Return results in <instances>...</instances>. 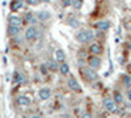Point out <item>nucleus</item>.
Segmentation results:
<instances>
[{"mask_svg":"<svg viewBox=\"0 0 131 118\" xmlns=\"http://www.w3.org/2000/svg\"><path fill=\"white\" fill-rule=\"evenodd\" d=\"M22 24V19L18 16H11L9 17V25H15V26H20Z\"/></svg>","mask_w":131,"mask_h":118,"instance_id":"nucleus-9","label":"nucleus"},{"mask_svg":"<svg viewBox=\"0 0 131 118\" xmlns=\"http://www.w3.org/2000/svg\"><path fill=\"white\" fill-rule=\"evenodd\" d=\"M97 28L100 29V30H107L110 28V22L109 21H106V20H102V21H98L97 22Z\"/></svg>","mask_w":131,"mask_h":118,"instance_id":"nucleus-11","label":"nucleus"},{"mask_svg":"<svg viewBox=\"0 0 131 118\" xmlns=\"http://www.w3.org/2000/svg\"><path fill=\"white\" fill-rule=\"evenodd\" d=\"M37 17H38V20H41V21H46L51 17V13L47 12V11H41V12H38V16Z\"/></svg>","mask_w":131,"mask_h":118,"instance_id":"nucleus-12","label":"nucleus"},{"mask_svg":"<svg viewBox=\"0 0 131 118\" xmlns=\"http://www.w3.org/2000/svg\"><path fill=\"white\" fill-rule=\"evenodd\" d=\"M8 33L11 34V35H18V33H20V26L9 25V28H8Z\"/></svg>","mask_w":131,"mask_h":118,"instance_id":"nucleus-16","label":"nucleus"},{"mask_svg":"<svg viewBox=\"0 0 131 118\" xmlns=\"http://www.w3.org/2000/svg\"><path fill=\"white\" fill-rule=\"evenodd\" d=\"M102 104H104V108L107 112H110V113H117L118 112V106H117V102L114 101V98L106 97V98H104Z\"/></svg>","mask_w":131,"mask_h":118,"instance_id":"nucleus-2","label":"nucleus"},{"mask_svg":"<svg viewBox=\"0 0 131 118\" xmlns=\"http://www.w3.org/2000/svg\"><path fill=\"white\" fill-rule=\"evenodd\" d=\"M89 67L93 70H97L101 67V59L98 57H92L89 58Z\"/></svg>","mask_w":131,"mask_h":118,"instance_id":"nucleus-6","label":"nucleus"},{"mask_svg":"<svg viewBox=\"0 0 131 118\" xmlns=\"http://www.w3.org/2000/svg\"><path fill=\"white\" fill-rule=\"evenodd\" d=\"M25 20H26L28 22H30V24H37V22H38V17H34L32 13H26Z\"/></svg>","mask_w":131,"mask_h":118,"instance_id":"nucleus-18","label":"nucleus"},{"mask_svg":"<svg viewBox=\"0 0 131 118\" xmlns=\"http://www.w3.org/2000/svg\"><path fill=\"white\" fill-rule=\"evenodd\" d=\"M95 38V33L92 30H85V29H81L80 31H77L76 34V39L79 41L80 43H87V42H91V41Z\"/></svg>","mask_w":131,"mask_h":118,"instance_id":"nucleus-1","label":"nucleus"},{"mask_svg":"<svg viewBox=\"0 0 131 118\" xmlns=\"http://www.w3.org/2000/svg\"><path fill=\"white\" fill-rule=\"evenodd\" d=\"M89 53L95 54V55H98V54H102V46L100 43H93L89 47Z\"/></svg>","mask_w":131,"mask_h":118,"instance_id":"nucleus-7","label":"nucleus"},{"mask_svg":"<svg viewBox=\"0 0 131 118\" xmlns=\"http://www.w3.org/2000/svg\"><path fill=\"white\" fill-rule=\"evenodd\" d=\"M37 35H38V30L34 26H30V28H28L26 31H25V38L29 39V41H33L37 38Z\"/></svg>","mask_w":131,"mask_h":118,"instance_id":"nucleus-4","label":"nucleus"},{"mask_svg":"<svg viewBox=\"0 0 131 118\" xmlns=\"http://www.w3.org/2000/svg\"><path fill=\"white\" fill-rule=\"evenodd\" d=\"M38 96H39L41 100H49L50 96H51V92H50V89H47V88H42V89H39Z\"/></svg>","mask_w":131,"mask_h":118,"instance_id":"nucleus-8","label":"nucleus"},{"mask_svg":"<svg viewBox=\"0 0 131 118\" xmlns=\"http://www.w3.org/2000/svg\"><path fill=\"white\" fill-rule=\"evenodd\" d=\"M71 4H72V0H66L64 7H68V5H71Z\"/></svg>","mask_w":131,"mask_h":118,"instance_id":"nucleus-25","label":"nucleus"},{"mask_svg":"<svg viewBox=\"0 0 131 118\" xmlns=\"http://www.w3.org/2000/svg\"><path fill=\"white\" fill-rule=\"evenodd\" d=\"M123 81H125V85L127 88H131V76H129V75H126L125 78H123Z\"/></svg>","mask_w":131,"mask_h":118,"instance_id":"nucleus-22","label":"nucleus"},{"mask_svg":"<svg viewBox=\"0 0 131 118\" xmlns=\"http://www.w3.org/2000/svg\"><path fill=\"white\" fill-rule=\"evenodd\" d=\"M127 97H129V100L131 101V89H129V92H127Z\"/></svg>","mask_w":131,"mask_h":118,"instance_id":"nucleus-26","label":"nucleus"},{"mask_svg":"<svg viewBox=\"0 0 131 118\" xmlns=\"http://www.w3.org/2000/svg\"><path fill=\"white\" fill-rule=\"evenodd\" d=\"M114 101L117 102V104H122L123 102V96L119 92H114Z\"/></svg>","mask_w":131,"mask_h":118,"instance_id":"nucleus-19","label":"nucleus"},{"mask_svg":"<svg viewBox=\"0 0 131 118\" xmlns=\"http://www.w3.org/2000/svg\"><path fill=\"white\" fill-rule=\"evenodd\" d=\"M72 5H73L75 9H80V8L83 7V0H73Z\"/></svg>","mask_w":131,"mask_h":118,"instance_id":"nucleus-20","label":"nucleus"},{"mask_svg":"<svg viewBox=\"0 0 131 118\" xmlns=\"http://www.w3.org/2000/svg\"><path fill=\"white\" fill-rule=\"evenodd\" d=\"M41 1H42V3H49L50 0H41Z\"/></svg>","mask_w":131,"mask_h":118,"instance_id":"nucleus-27","label":"nucleus"},{"mask_svg":"<svg viewBox=\"0 0 131 118\" xmlns=\"http://www.w3.org/2000/svg\"><path fill=\"white\" fill-rule=\"evenodd\" d=\"M17 104L20 106H28L30 104V98L28 97V96H20L17 98Z\"/></svg>","mask_w":131,"mask_h":118,"instance_id":"nucleus-10","label":"nucleus"},{"mask_svg":"<svg viewBox=\"0 0 131 118\" xmlns=\"http://www.w3.org/2000/svg\"><path fill=\"white\" fill-rule=\"evenodd\" d=\"M81 72L84 74V76L87 78V80H89V81H95L98 78L97 72L93 68H91V67H88V68H81Z\"/></svg>","mask_w":131,"mask_h":118,"instance_id":"nucleus-3","label":"nucleus"},{"mask_svg":"<svg viewBox=\"0 0 131 118\" xmlns=\"http://www.w3.org/2000/svg\"><path fill=\"white\" fill-rule=\"evenodd\" d=\"M77 22H79V21H77L76 19H71V20H69V25H71L72 28H77V26H79Z\"/></svg>","mask_w":131,"mask_h":118,"instance_id":"nucleus-23","label":"nucleus"},{"mask_svg":"<svg viewBox=\"0 0 131 118\" xmlns=\"http://www.w3.org/2000/svg\"><path fill=\"white\" fill-rule=\"evenodd\" d=\"M29 5H38V3H41V0H26Z\"/></svg>","mask_w":131,"mask_h":118,"instance_id":"nucleus-24","label":"nucleus"},{"mask_svg":"<svg viewBox=\"0 0 131 118\" xmlns=\"http://www.w3.org/2000/svg\"><path fill=\"white\" fill-rule=\"evenodd\" d=\"M46 67H47L49 70H51V71L59 70V64H58V62H55V60H49L47 63H46Z\"/></svg>","mask_w":131,"mask_h":118,"instance_id":"nucleus-15","label":"nucleus"},{"mask_svg":"<svg viewBox=\"0 0 131 118\" xmlns=\"http://www.w3.org/2000/svg\"><path fill=\"white\" fill-rule=\"evenodd\" d=\"M68 85H69V88H71L72 90H75V92H77V93L81 92V87L79 85L77 80L75 79V78H69L68 79Z\"/></svg>","mask_w":131,"mask_h":118,"instance_id":"nucleus-5","label":"nucleus"},{"mask_svg":"<svg viewBox=\"0 0 131 118\" xmlns=\"http://www.w3.org/2000/svg\"><path fill=\"white\" fill-rule=\"evenodd\" d=\"M64 58H66V55H64V51L62 49H58L57 51H55V59H57V62L59 63H62V62H64Z\"/></svg>","mask_w":131,"mask_h":118,"instance_id":"nucleus-13","label":"nucleus"},{"mask_svg":"<svg viewBox=\"0 0 131 118\" xmlns=\"http://www.w3.org/2000/svg\"><path fill=\"white\" fill-rule=\"evenodd\" d=\"M21 7H22V1H21V0H13V1H12L11 8H12V11H13V12L18 11Z\"/></svg>","mask_w":131,"mask_h":118,"instance_id":"nucleus-17","label":"nucleus"},{"mask_svg":"<svg viewBox=\"0 0 131 118\" xmlns=\"http://www.w3.org/2000/svg\"><path fill=\"white\" fill-rule=\"evenodd\" d=\"M59 72H60V75H68L69 74V66L67 63L62 62V64L59 66Z\"/></svg>","mask_w":131,"mask_h":118,"instance_id":"nucleus-14","label":"nucleus"},{"mask_svg":"<svg viewBox=\"0 0 131 118\" xmlns=\"http://www.w3.org/2000/svg\"><path fill=\"white\" fill-rule=\"evenodd\" d=\"M129 49L131 50V43H129Z\"/></svg>","mask_w":131,"mask_h":118,"instance_id":"nucleus-28","label":"nucleus"},{"mask_svg":"<svg viewBox=\"0 0 131 118\" xmlns=\"http://www.w3.org/2000/svg\"><path fill=\"white\" fill-rule=\"evenodd\" d=\"M15 81L16 83H25V78L22 75H20V74H15Z\"/></svg>","mask_w":131,"mask_h":118,"instance_id":"nucleus-21","label":"nucleus"}]
</instances>
